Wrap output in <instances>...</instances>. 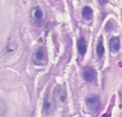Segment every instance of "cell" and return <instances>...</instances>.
I'll use <instances>...</instances> for the list:
<instances>
[{
	"label": "cell",
	"instance_id": "obj_6",
	"mask_svg": "<svg viewBox=\"0 0 122 117\" xmlns=\"http://www.w3.org/2000/svg\"><path fill=\"white\" fill-rule=\"evenodd\" d=\"M83 76L87 82H92L96 79V72L91 67H85L83 71Z\"/></svg>",
	"mask_w": 122,
	"mask_h": 117
},
{
	"label": "cell",
	"instance_id": "obj_11",
	"mask_svg": "<svg viewBox=\"0 0 122 117\" xmlns=\"http://www.w3.org/2000/svg\"><path fill=\"white\" fill-rule=\"evenodd\" d=\"M32 14L34 17L37 19V20H40L41 19H42L43 16V11L42 10L39 8V7H35L34 9H33L32 10Z\"/></svg>",
	"mask_w": 122,
	"mask_h": 117
},
{
	"label": "cell",
	"instance_id": "obj_1",
	"mask_svg": "<svg viewBox=\"0 0 122 117\" xmlns=\"http://www.w3.org/2000/svg\"><path fill=\"white\" fill-rule=\"evenodd\" d=\"M48 61V54L44 47H40L32 56V62L37 66H44Z\"/></svg>",
	"mask_w": 122,
	"mask_h": 117
},
{
	"label": "cell",
	"instance_id": "obj_10",
	"mask_svg": "<svg viewBox=\"0 0 122 117\" xmlns=\"http://www.w3.org/2000/svg\"><path fill=\"white\" fill-rule=\"evenodd\" d=\"M104 51H105V49H104V46L103 44V40H102V38H101L97 46V54L99 59L102 58V56L104 54Z\"/></svg>",
	"mask_w": 122,
	"mask_h": 117
},
{
	"label": "cell",
	"instance_id": "obj_3",
	"mask_svg": "<svg viewBox=\"0 0 122 117\" xmlns=\"http://www.w3.org/2000/svg\"><path fill=\"white\" fill-rule=\"evenodd\" d=\"M100 97L97 94H90L86 98V104L87 109L92 112L97 111L100 107Z\"/></svg>",
	"mask_w": 122,
	"mask_h": 117
},
{
	"label": "cell",
	"instance_id": "obj_5",
	"mask_svg": "<svg viewBox=\"0 0 122 117\" xmlns=\"http://www.w3.org/2000/svg\"><path fill=\"white\" fill-rule=\"evenodd\" d=\"M56 106V105L53 99V97L51 96L49 94H46L44 98V104H43L44 112L46 114H50L54 111Z\"/></svg>",
	"mask_w": 122,
	"mask_h": 117
},
{
	"label": "cell",
	"instance_id": "obj_4",
	"mask_svg": "<svg viewBox=\"0 0 122 117\" xmlns=\"http://www.w3.org/2000/svg\"><path fill=\"white\" fill-rule=\"evenodd\" d=\"M18 48L17 43L14 39H9L7 41V44H6L4 50H3V56L6 59L12 56L16 51Z\"/></svg>",
	"mask_w": 122,
	"mask_h": 117
},
{
	"label": "cell",
	"instance_id": "obj_13",
	"mask_svg": "<svg viewBox=\"0 0 122 117\" xmlns=\"http://www.w3.org/2000/svg\"><path fill=\"white\" fill-rule=\"evenodd\" d=\"M99 2L102 6H103V5L106 4L108 2V0H99Z\"/></svg>",
	"mask_w": 122,
	"mask_h": 117
},
{
	"label": "cell",
	"instance_id": "obj_9",
	"mask_svg": "<svg viewBox=\"0 0 122 117\" xmlns=\"http://www.w3.org/2000/svg\"><path fill=\"white\" fill-rule=\"evenodd\" d=\"M82 16L86 20H90L93 17V10L89 6H85L82 9Z\"/></svg>",
	"mask_w": 122,
	"mask_h": 117
},
{
	"label": "cell",
	"instance_id": "obj_12",
	"mask_svg": "<svg viewBox=\"0 0 122 117\" xmlns=\"http://www.w3.org/2000/svg\"><path fill=\"white\" fill-rule=\"evenodd\" d=\"M6 112V104L2 99H0V117H4Z\"/></svg>",
	"mask_w": 122,
	"mask_h": 117
},
{
	"label": "cell",
	"instance_id": "obj_8",
	"mask_svg": "<svg viewBox=\"0 0 122 117\" xmlns=\"http://www.w3.org/2000/svg\"><path fill=\"white\" fill-rule=\"evenodd\" d=\"M120 49V41L118 37H113L110 40V50L113 53H117Z\"/></svg>",
	"mask_w": 122,
	"mask_h": 117
},
{
	"label": "cell",
	"instance_id": "obj_2",
	"mask_svg": "<svg viewBox=\"0 0 122 117\" xmlns=\"http://www.w3.org/2000/svg\"><path fill=\"white\" fill-rule=\"evenodd\" d=\"M52 97L56 105H64L67 99L66 90L64 86H57L54 91Z\"/></svg>",
	"mask_w": 122,
	"mask_h": 117
},
{
	"label": "cell",
	"instance_id": "obj_7",
	"mask_svg": "<svg viewBox=\"0 0 122 117\" xmlns=\"http://www.w3.org/2000/svg\"><path fill=\"white\" fill-rule=\"evenodd\" d=\"M77 47H78V51L81 55L83 56L86 54L87 50V45H86V41L84 37H81L79 39Z\"/></svg>",
	"mask_w": 122,
	"mask_h": 117
}]
</instances>
